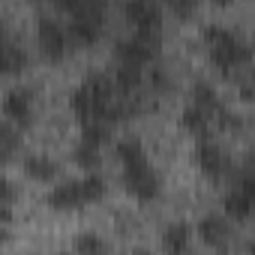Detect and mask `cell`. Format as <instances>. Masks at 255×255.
<instances>
[{
  "instance_id": "cell-1",
  "label": "cell",
  "mask_w": 255,
  "mask_h": 255,
  "mask_svg": "<svg viewBox=\"0 0 255 255\" xmlns=\"http://www.w3.org/2000/svg\"><path fill=\"white\" fill-rule=\"evenodd\" d=\"M117 159L123 165V180L138 201H153L159 195V177L153 171V165L147 162V153L141 147V141L135 138H123L117 141Z\"/></svg>"
},
{
  "instance_id": "cell-2",
  "label": "cell",
  "mask_w": 255,
  "mask_h": 255,
  "mask_svg": "<svg viewBox=\"0 0 255 255\" xmlns=\"http://www.w3.org/2000/svg\"><path fill=\"white\" fill-rule=\"evenodd\" d=\"M204 39H207V51H210L213 66H216L225 78H237L240 72H249L252 51H249V45H246L240 36H234V33L225 30V27H207Z\"/></svg>"
},
{
  "instance_id": "cell-3",
  "label": "cell",
  "mask_w": 255,
  "mask_h": 255,
  "mask_svg": "<svg viewBox=\"0 0 255 255\" xmlns=\"http://www.w3.org/2000/svg\"><path fill=\"white\" fill-rule=\"evenodd\" d=\"M126 18L144 36H162V9L156 0H126Z\"/></svg>"
},
{
  "instance_id": "cell-4",
  "label": "cell",
  "mask_w": 255,
  "mask_h": 255,
  "mask_svg": "<svg viewBox=\"0 0 255 255\" xmlns=\"http://www.w3.org/2000/svg\"><path fill=\"white\" fill-rule=\"evenodd\" d=\"M120 63H135V66H147L159 57V36H144V33H132L129 39L117 42L114 48Z\"/></svg>"
},
{
  "instance_id": "cell-5",
  "label": "cell",
  "mask_w": 255,
  "mask_h": 255,
  "mask_svg": "<svg viewBox=\"0 0 255 255\" xmlns=\"http://www.w3.org/2000/svg\"><path fill=\"white\" fill-rule=\"evenodd\" d=\"M252 204H255V180H252V171L246 168V171L237 177V183L231 186V192L225 195V213H228L234 222H249Z\"/></svg>"
},
{
  "instance_id": "cell-6",
  "label": "cell",
  "mask_w": 255,
  "mask_h": 255,
  "mask_svg": "<svg viewBox=\"0 0 255 255\" xmlns=\"http://www.w3.org/2000/svg\"><path fill=\"white\" fill-rule=\"evenodd\" d=\"M36 39H39V51H42L48 60L66 57L69 48H72V39H69L66 27L57 24L54 18H42V21L36 24Z\"/></svg>"
},
{
  "instance_id": "cell-7",
  "label": "cell",
  "mask_w": 255,
  "mask_h": 255,
  "mask_svg": "<svg viewBox=\"0 0 255 255\" xmlns=\"http://www.w3.org/2000/svg\"><path fill=\"white\" fill-rule=\"evenodd\" d=\"M195 159H198V168L207 174V177H225L228 174V168H231V162H228V156H225V150L219 147V144H213V141H207V138H201L198 141V147H195Z\"/></svg>"
},
{
  "instance_id": "cell-8",
  "label": "cell",
  "mask_w": 255,
  "mask_h": 255,
  "mask_svg": "<svg viewBox=\"0 0 255 255\" xmlns=\"http://www.w3.org/2000/svg\"><path fill=\"white\" fill-rule=\"evenodd\" d=\"M3 111L15 126H30V120H33V93L24 90V87L9 90L6 99H3Z\"/></svg>"
},
{
  "instance_id": "cell-9",
  "label": "cell",
  "mask_w": 255,
  "mask_h": 255,
  "mask_svg": "<svg viewBox=\"0 0 255 255\" xmlns=\"http://www.w3.org/2000/svg\"><path fill=\"white\" fill-rule=\"evenodd\" d=\"M48 204L57 207V210H75V207H84L90 201H87V192H84V183L81 180H66V183H57L51 189Z\"/></svg>"
},
{
  "instance_id": "cell-10",
  "label": "cell",
  "mask_w": 255,
  "mask_h": 255,
  "mask_svg": "<svg viewBox=\"0 0 255 255\" xmlns=\"http://www.w3.org/2000/svg\"><path fill=\"white\" fill-rule=\"evenodd\" d=\"M27 63V54L6 36V30L0 27V75H12V72H21Z\"/></svg>"
},
{
  "instance_id": "cell-11",
  "label": "cell",
  "mask_w": 255,
  "mask_h": 255,
  "mask_svg": "<svg viewBox=\"0 0 255 255\" xmlns=\"http://www.w3.org/2000/svg\"><path fill=\"white\" fill-rule=\"evenodd\" d=\"M198 234H201V240L207 243V246H225L228 243V237H231V225H228V219L225 216H204L201 222H198Z\"/></svg>"
},
{
  "instance_id": "cell-12",
  "label": "cell",
  "mask_w": 255,
  "mask_h": 255,
  "mask_svg": "<svg viewBox=\"0 0 255 255\" xmlns=\"http://www.w3.org/2000/svg\"><path fill=\"white\" fill-rule=\"evenodd\" d=\"M180 123H183V129H189V132L198 135V138H207V132L216 126L213 117H210L207 111H201L198 105H189V108L183 111V120H180Z\"/></svg>"
},
{
  "instance_id": "cell-13",
  "label": "cell",
  "mask_w": 255,
  "mask_h": 255,
  "mask_svg": "<svg viewBox=\"0 0 255 255\" xmlns=\"http://www.w3.org/2000/svg\"><path fill=\"white\" fill-rule=\"evenodd\" d=\"M24 171H27V177H33V180H39V183H48V180L57 177L60 168H57L54 159L36 153V156H27V159H24Z\"/></svg>"
},
{
  "instance_id": "cell-14",
  "label": "cell",
  "mask_w": 255,
  "mask_h": 255,
  "mask_svg": "<svg viewBox=\"0 0 255 255\" xmlns=\"http://www.w3.org/2000/svg\"><path fill=\"white\" fill-rule=\"evenodd\" d=\"M192 105H198L201 111H207V114L213 117V123H216V114L225 108L222 99L216 96V90H213L210 84H195V90H192Z\"/></svg>"
},
{
  "instance_id": "cell-15",
  "label": "cell",
  "mask_w": 255,
  "mask_h": 255,
  "mask_svg": "<svg viewBox=\"0 0 255 255\" xmlns=\"http://www.w3.org/2000/svg\"><path fill=\"white\" fill-rule=\"evenodd\" d=\"M189 237H192V228L186 222H174L162 231V246L168 252H183V249H189Z\"/></svg>"
},
{
  "instance_id": "cell-16",
  "label": "cell",
  "mask_w": 255,
  "mask_h": 255,
  "mask_svg": "<svg viewBox=\"0 0 255 255\" xmlns=\"http://www.w3.org/2000/svg\"><path fill=\"white\" fill-rule=\"evenodd\" d=\"M18 147V132L9 123H0V162H6Z\"/></svg>"
},
{
  "instance_id": "cell-17",
  "label": "cell",
  "mask_w": 255,
  "mask_h": 255,
  "mask_svg": "<svg viewBox=\"0 0 255 255\" xmlns=\"http://www.w3.org/2000/svg\"><path fill=\"white\" fill-rule=\"evenodd\" d=\"M75 162L81 165V168H93L96 162H99V144H90V141H81L78 147H75Z\"/></svg>"
},
{
  "instance_id": "cell-18",
  "label": "cell",
  "mask_w": 255,
  "mask_h": 255,
  "mask_svg": "<svg viewBox=\"0 0 255 255\" xmlns=\"http://www.w3.org/2000/svg\"><path fill=\"white\" fill-rule=\"evenodd\" d=\"M75 249H78V252H105L108 243H105L102 237H96V234H81V237L75 240Z\"/></svg>"
},
{
  "instance_id": "cell-19",
  "label": "cell",
  "mask_w": 255,
  "mask_h": 255,
  "mask_svg": "<svg viewBox=\"0 0 255 255\" xmlns=\"http://www.w3.org/2000/svg\"><path fill=\"white\" fill-rule=\"evenodd\" d=\"M162 3H168L180 18H189V15L198 9V0H162Z\"/></svg>"
},
{
  "instance_id": "cell-20",
  "label": "cell",
  "mask_w": 255,
  "mask_h": 255,
  "mask_svg": "<svg viewBox=\"0 0 255 255\" xmlns=\"http://www.w3.org/2000/svg\"><path fill=\"white\" fill-rule=\"evenodd\" d=\"M18 198V189L6 180V177H0V201H3V204H12Z\"/></svg>"
},
{
  "instance_id": "cell-21",
  "label": "cell",
  "mask_w": 255,
  "mask_h": 255,
  "mask_svg": "<svg viewBox=\"0 0 255 255\" xmlns=\"http://www.w3.org/2000/svg\"><path fill=\"white\" fill-rule=\"evenodd\" d=\"M216 3H231V0H216Z\"/></svg>"
}]
</instances>
